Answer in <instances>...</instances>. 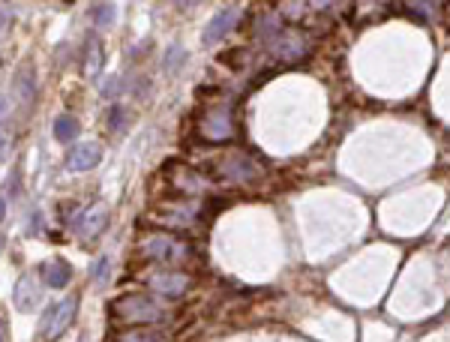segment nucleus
<instances>
[{"label":"nucleus","instance_id":"1","mask_svg":"<svg viewBox=\"0 0 450 342\" xmlns=\"http://www.w3.org/2000/svg\"><path fill=\"white\" fill-rule=\"evenodd\" d=\"M111 318L117 324H156L165 318V310L148 294H129L111 303Z\"/></svg>","mask_w":450,"mask_h":342},{"label":"nucleus","instance_id":"2","mask_svg":"<svg viewBox=\"0 0 450 342\" xmlns=\"http://www.w3.org/2000/svg\"><path fill=\"white\" fill-rule=\"evenodd\" d=\"M78 313V297H63V301L51 303L42 315V324H39V336L42 339H58L66 334V327L72 324V318Z\"/></svg>","mask_w":450,"mask_h":342},{"label":"nucleus","instance_id":"3","mask_svg":"<svg viewBox=\"0 0 450 342\" xmlns=\"http://www.w3.org/2000/svg\"><path fill=\"white\" fill-rule=\"evenodd\" d=\"M189 252L184 240H177L172 235H148L141 240V256L156 258V261H177Z\"/></svg>","mask_w":450,"mask_h":342},{"label":"nucleus","instance_id":"4","mask_svg":"<svg viewBox=\"0 0 450 342\" xmlns=\"http://www.w3.org/2000/svg\"><path fill=\"white\" fill-rule=\"evenodd\" d=\"M198 132L207 141H225L231 136V112L225 105L207 108L205 117H201V124H198Z\"/></svg>","mask_w":450,"mask_h":342},{"label":"nucleus","instance_id":"5","mask_svg":"<svg viewBox=\"0 0 450 342\" xmlns=\"http://www.w3.org/2000/svg\"><path fill=\"white\" fill-rule=\"evenodd\" d=\"M99 159H103V147L96 145V141H82V145H75L70 153H66V169L70 171H90L96 169Z\"/></svg>","mask_w":450,"mask_h":342},{"label":"nucleus","instance_id":"6","mask_svg":"<svg viewBox=\"0 0 450 342\" xmlns=\"http://www.w3.org/2000/svg\"><path fill=\"white\" fill-rule=\"evenodd\" d=\"M240 21V9L231 6V9H222L210 18V25L205 27V46H213V42H219L222 37H229V30Z\"/></svg>","mask_w":450,"mask_h":342},{"label":"nucleus","instance_id":"7","mask_svg":"<svg viewBox=\"0 0 450 342\" xmlns=\"http://www.w3.org/2000/svg\"><path fill=\"white\" fill-rule=\"evenodd\" d=\"M219 178L225 180H250L255 178V165L250 157H243V153H229V157L222 159L219 165Z\"/></svg>","mask_w":450,"mask_h":342},{"label":"nucleus","instance_id":"8","mask_svg":"<svg viewBox=\"0 0 450 342\" xmlns=\"http://www.w3.org/2000/svg\"><path fill=\"white\" fill-rule=\"evenodd\" d=\"M39 273H42V282L49 285V289H66V285H70V279H72V268H70V264H66L63 258L42 261Z\"/></svg>","mask_w":450,"mask_h":342},{"label":"nucleus","instance_id":"9","mask_svg":"<svg viewBox=\"0 0 450 342\" xmlns=\"http://www.w3.org/2000/svg\"><path fill=\"white\" fill-rule=\"evenodd\" d=\"M186 285H189L186 273H153L150 277V289L165 297H180L186 291Z\"/></svg>","mask_w":450,"mask_h":342},{"label":"nucleus","instance_id":"10","mask_svg":"<svg viewBox=\"0 0 450 342\" xmlns=\"http://www.w3.org/2000/svg\"><path fill=\"white\" fill-rule=\"evenodd\" d=\"M42 301V294L37 289V282H33V277H21L18 285H15V310L18 313H30L37 310Z\"/></svg>","mask_w":450,"mask_h":342},{"label":"nucleus","instance_id":"11","mask_svg":"<svg viewBox=\"0 0 450 342\" xmlns=\"http://www.w3.org/2000/svg\"><path fill=\"white\" fill-rule=\"evenodd\" d=\"M303 51H307V46H303V39L297 33H279L274 42V54L279 60H297Z\"/></svg>","mask_w":450,"mask_h":342},{"label":"nucleus","instance_id":"12","mask_svg":"<svg viewBox=\"0 0 450 342\" xmlns=\"http://www.w3.org/2000/svg\"><path fill=\"white\" fill-rule=\"evenodd\" d=\"M105 223H108V211L103 204H96V207H90L82 219H78V231H82L84 237H94V235H99V231L105 228Z\"/></svg>","mask_w":450,"mask_h":342},{"label":"nucleus","instance_id":"13","mask_svg":"<svg viewBox=\"0 0 450 342\" xmlns=\"http://www.w3.org/2000/svg\"><path fill=\"white\" fill-rule=\"evenodd\" d=\"M78 120L72 117V114H60L58 120H54V138L58 141H72L75 136H78Z\"/></svg>","mask_w":450,"mask_h":342},{"label":"nucleus","instance_id":"14","mask_svg":"<svg viewBox=\"0 0 450 342\" xmlns=\"http://www.w3.org/2000/svg\"><path fill=\"white\" fill-rule=\"evenodd\" d=\"M99 66H103V46H99L96 39L87 42V63H84V72L94 79V75L99 72Z\"/></svg>","mask_w":450,"mask_h":342},{"label":"nucleus","instance_id":"15","mask_svg":"<svg viewBox=\"0 0 450 342\" xmlns=\"http://www.w3.org/2000/svg\"><path fill=\"white\" fill-rule=\"evenodd\" d=\"M117 342H165V336L160 334V330L139 327V330H132V334H123Z\"/></svg>","mask_w":450,"mask_h":342},{"label":"nucleus","instance_id":"16","mask_svg":"<svg viewBox=\"0 0 450 342\" xmlns=\"http://www.w3.org/2000/svg\"><path fill=\"white\" fill-rule=\"evenodd\" d=\"M129 126V112L123 105H111L108 112V132H123Z\"/></svg>","mask_w":450,"mask_h":342},{"label":"nucleus","instance_id":"17","mask_svg":"<svg viewBox=\"0 0 450 342\" xmlns=\"http://www.w3.org/2000/svg\"><path fill=\"white\" fill-rule=\"evenodd\" d=\"M90 18H94L96 27H108L111 21H115V6H111V4H99V6L90 9Z\"/></svg>","mask_w":450,"mask_h":342},{"label":"nucleus","instance_id":"18","mask_svg":"<svg viewBox=\"0 0 450 342\" xmlns=\"http://www.w3.org/2000/svg\"><path fill=\"white\" fill-rule=\"evenodd\" d=\"M18 96H21V103L30 105L33 103V72H21L18 75Z\"/></svg>","mask_w":450,"mask_h":342},{"label":"nucleus","instance_id":"19","mask_svg":"<svg viewBox=\"0 0 450 342\" xmlns=\"http://www.w3.org/2000/svg\"><path fill=\"white\" fill-rule=\"evenodd\" d=\"M15 147V132L9 126H0V162L9 159V153Z\"/></svg>","mask_w":450,"mask_h":342},{"label":"nucleus","instance_id":"20","mask_svg":"<svg viewBox=\"0 0 450 342\" xmlns=\"http://www.w3.org/2000/svg\"><path fill=\"white\" fill-rule=\"evenodd\" d=\"M108 268H111V258L108 256H99V261L94 264V282L99 285V289L108 282Z\"/></svg>","mask_w":450,"mask_h":342},{"label":"nucleus","instance_id":"21","mask_svg":"<svg viewBox=\"0 0 450 342\" xmlns=\"http://www.w3.org/2000/svg\"><path fill=\"white\" fill-rule=\"evenodd\" d=\"M180 60H184V48H180V46H172V48H168V54H165V70H177V66H180Z\"/></svg>","mask_w":450,"mask_h":342},{"label":"nucleus","instance_id":"22","mask_svg":"<svg viewBox=\"0 0 450 342\" xmlns=\"http://www.w3.org/2000/svg\"><path fill=\"white\" fill-rule=\"evenodd\" d=\"M123 87L127 84H123L120 75H111V79L105 81V87H103V96H117V93H123Z\"/></svg>","mask_w":450,"mask_h":342},{"label":"nucleus","instance_id":"23","mask_svg":"<svg viewBox=\"0 0 450 342\" xmlns=\"http://www.w3.org/2000/svg\"><path fill=\"white\" fill-rule=\"evenodd\" d=\"M6 322H4V315H0V342H6Z\"/></svg>","mask_w":450,"mask_h":342},{"label":"nucleus","instance_id":"24","mask_svg":"<svg viewBox=\"0 0 450 342\" xmlns=\"http://www.w3.org/2000/svg\"><path fill=\"white\" fill-rule=\"evenodd\" d=\"M4 216H6V198L0 195V223H4Z\"/></svg>","mask_w":450,"mask_h":342},{"label":"nucleus","instance_id":"25","mask_svg":"<svg viewBox=\"0 0 450 342\" xmlns=\"http://www.w3.org/2000/svg\"><path fill=\"white\" fill-rule=\"evenodd\" d=\"M4 114H6V99L0 96V117H4Z\"/></svg>","mask_w":450,"mask_h":342},{"label":"nucleus","instance_id":"26","mask_svg":"<svg viewBox=\"0 0 450 342\" xmlns=\"http://www.w3.org/2000/svg\"><path fill=\"white\" fill-rule=\"evenodd\" d=\"M6 21H9V9L4 6V15H0V25H6Z\"/></svg>","mask_w":450,"mask_h":342}]
</instances>
